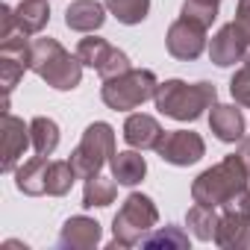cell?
I'll return each instance as SVG.
<instances>
[{
  "label": "cell",
  "instance_id": "1",
  "mask_svg": "<svg viewBox=\"0 0 250 250\" xmlns=\"http://www.w3.org/2000/svg\"><path fill=\"white\" fill-rule=\"evenodd\" d=\"M156 106L162 115L177 118V121H194L203 115L206 106L215 103V85L212 83H183V80H168L156 85Z\"/></svg>",
  "mask_w": 250,
  "mask_h": 250
},
{
  "label": "cell",
  "instance_id": "2",
  "mask_svg": "<svg viewBox=\"0 0 250 250\" xmlns=\"http://www.w3.org/2000/svg\"><path fill=\"white\" fill-rule=\"evenodd\" d=\"M30 68L47 80V85L59 88V91H68V88H77L80 85V59H74L59 42L53 39H36L33 42V62Z\"/></svg>",
  "mask_w": 250,
  "mask_h": 250
},
{
  "label": "cell",
  "instance_id": "3",
  "mask_svg": "<svg viewBox=\"0 0 250 250\" xmlns=\"http://www.w3.org/2000/svg\"><path fill=\"white\" fill-rule=\"evenodd\" d=\"M244 177H247V168L241 165V159L238 156H227L221 165H215V168H209L206 174L197 177V183H194V200L203 203V206L229 203L235 194H241L247 188Z\"/></svg>",
  "mask_w": 250,
  "mask_h": 250
},
{
  "label": "cell",
  "instance_id": "4",
  "mask_svg": "<svg viewBox=\"0 0 250 250\" xmlns=\"http://www.w3.org/2000/svg\"><path fill=\"white\" fill-rule=\"evenodd\" d=\"M156 94V77L150 71H124L103 85V100L112 109H136L139 103L150 100Z\"/></svg>",
  "mask_w": 250,
  "mask_h": 250
},
{
  "label": "cell",
  "instance_id": "5",
  "mask_svg": "<svg viewBox=\"0 0 250 250\" xmlns=\"http://www.w3.org/2000/svg\"><path fill=\"white\" fill-rule=\"evenodd\" d=\"M106 156H115V133H112L109 124H100L97 121V124H91V127L85 130L80 147L71 156V165H74V171L80 177L88 180V177H94L103 168Z\"/></svg>",
  "mask_w": 250,
  "mask_h": 250
},
{
  "label": "cell",
  "instance_id": "6",
  "mask_svg": "<svg viewBox=\"0 0 250 250\" xmlns=\"http://www.w3.org/2000/svg\"><path fill=\"white\" fill-rule=\"evenodd\" d=\"M77 59H80L83 65L97 68L103 80H112V77H118V74H124V71H130L127 53L118 50V47H112V44L103 42V39H83L80 47H77Z\"/></svg>",
  "mask_w": 250,
  "mask_h": 250
},
{
  "label": "cell",
  "instance_id": "7",
  "mask_svg": "<svg viewBox=\"0 0 250 250\" xmlns=\"http://www.w3.org/2000/svg\"><path fill=\"white\" fill-rule=\"evenodd\" d=\"M156 224V209L150 203V197L145 194H130L127 203H124V209L115 215V238L124 241V244H130L136 241V235L147 227Z\"/></svg>",
  "mask_w": 250,
  "mask_h": 250
},
{
  "label": "cell",
  "instance_id": "8",
  "mask_svg": "<svg viewBox=\"0 0 250 250\" xmlns=\"http://www.w3.org/2000/svg\"><path fill=\"white\" fill-rule=\"evenodd\" d=\"M203 44H206V27L186 15L168 30V50L177 59H197L203 53Z\"/></svg>",
  "mask_w": 250,
  "mask_h": 250
},
{
  "label": "cell",
  "instance_id": "9",
  "mask_svg": "<svg viewBox=\"0 0 250 250\" xmlns=\"http://www.w3.org/2000/svg\"><path fill=\"white\" fill-rule=\"evenodd\" d=\"M159 156L171 165H194L200 156H203V139L197 133H165L162 142H159Z\"/></svg>",
  "mask_w": 250,
  "mask_h": 250
},
{
  "label": "cell",
  "instance_id": "10",
  "mask_svg": "<svg viewBox=\"0 0 250 250\" xmlns=\"http://www.w3.org/2000/svg\"><path fill=\"white\" fill-rule=\"evenodd\" d=\"M30 142H33L30 127H24V121H18L15 115L6 112V118H3V171L15 168V162L24 156Z\"/></svg>",
  "mask_w": 250,
  "mask_h": 250
},
{
  "label": "cell",
  "instance_id": "11",
  "mask_svg": "<svg viewBox=\"0 0 250 250\" xmlns=\"http://www.w3.org/2000/svg\"><path fill=\"white\" fill-rule=\"evenodd\" d=\"M162 136H165L162 127H159L150 115H130L127 124H124V139H127L130 147H142V150L159 147Z\"/></svg>",
  "mask_w": 250,
  "mask_h": 250
},
{
  "label": "cell",
  "instance_id": "12",
  "mask_svg": "<svg viewBox=\"0 0 250 250\" xmlns=\"http://www.w3.org/2000/svg\"><path fill=\"white\" fill-rule=\"evenodd\" d=\"M209 53H212V62H215V65H221V68L235 65L238 59H244V42H241V36H238L235 24H227V27L212 39Z\"/></svg>",
  "mask_w": 250,
  "mask_h": 250
},
{
  "label": "cell",
  "instance_id": "13",
  "mask_svg": "<svg viewBox=\"0 0 250 250\" xmlns=\"http://www.w3.org/2000/svg\"><path fill=\"white\" fill-rule=\"evenodd\" d=\"M103 6L97 3V0H77V3L68 6L65 12V24L77 33H91L103 24Z\"/></svg>",
  "mask_w": 250,
  "mask_h": 250
},
{
  "label": "cell",
  "instance_id": "14",
  "mask_svg": "<svg viewBox=\"0 0 250 250\" xmlns=\"http://www.w3.org/2000/svg\"><path fill=\"white\" fill-rule=\"evenodd\" d=\"M209 124L221 142H238L244 136V118L235 106H215L209 115Z\"/></svg>",
  "mask_w": 250,
  "mask_h": 250
},
{
  "label": "cell",
  "instance_id": "15",
  "mask_svg": "<svg viewBox=\"0 0 250 250\" xmlns=\"http://www.w3.org/2000/svg\"><path fill=\"white\" fill-rule=\"evenodd\" d=\"M50 18V9L44 0H21V6L15 9V21L21 27V36H30V33H39Z\"/></svg>",
  "mask_w": 250,
  "mask_h": 250
},
{
  "label": "cell",
  "instance_id": "16",
  "mask_svg": "<svg viewBox=\"0 0 250 250\" xmlns=\"http://www.w3.org/2000/svg\"><path fill=\"white\" fill-rule=\"evenodd\" d=\"M47 156H36L30 159L21 171H18V188L27 194H44L47 191Z\"/></svg>",
  "mask_w": 250,
  "mask_h": 250
},
{
  "label": "cell",
  "instance_id": "17",
  "mask_svg": "<svg viewBox=\"0 0 250 250\" xmlns=\"http://www.w3.org/2000/svg\"><path fill=\"white\" fill-rule=\"evenodd\" d=\"M112 171H115V183L136 186L145 177L147 165H145V156H139V153H115L112 156Z\"/></svg>",
  "mask_w": 250,
  "mask_h": 250
},
{
  "label": "cell",
  "instance_id": "18",
  "mask_svg": "<svg viewBox=\"0 0 250 250\" xmlns=\"http://www.w3.org/2000/svg\"><path fill=\"white\" fill-rule=\"evenodd\" d=\"M30 139H33V147L39 156H50L59 145V127H56V121L50 118H36L30 124Z\"/></svg>",
  "mask_w": 250,
  "mask_h": 250
},
{
  "label": "cell",
  "instance_id": "19",
  "mask_svg": "<svg viewBox=\"0 0 250 250\" xmlns=\"http://www.w3.org/2000/svg\"><path fill=\"white\" fill-rule=\"evenodd\" d=\"M100 238V229H97V221H88V218H74L65 224V232L59 238V244H94Z\"/></svg>",
  "mask_w": 250,
  "mask_h": 250
},
{
  "label": "cell",
  "instance_id": "20",
  "mask_svg": "<svg viewBox=\"0 0 250 250\" xmlns=\"http://www.w3.org/2000/svg\"><path fill=\"white\" fill-rule=\"evenodd\" d=\"M106 6L112 9V15L121 24H139L147 18L150 0H106Z\"/></svg>",
  "mask_w": 250,
  "mask_h": 250
},
{
  "label": "cell",
  "instance_id": "21",
  "mask_svg": "<svg viewBox=\"0 0 250 250\" xmlns=\"http://www.w3.org/2000/svg\"><path fill=\"white\" fill-rule=\"evenodd\" d=\"M115 197V183L112 180H103V177H88L85 180V203L83 206H109Z\"/></svg>",
  "mask_w": 250,
  "mask_h": 250
},
{
  "label": "cell",
  "instance_id": "22",
  "mask_svg": "<svg viewBox=\"0 0 250 250\" xmlns=\"http://www.w3.org/2000/svg\"><path fill=\"white\" fill-rule=\"evenodd\" d=\"M77 171L71 162H50L47 165V194H65L74 183Z\"/></svg>",
  "mask_w": 250,
  "mask_h": 250
},
{
  "label": "cell",
  "instance_id": "23",
  "mask_svg": "<svg viewBox=\"0 0 250 250\" xmlns=\"http://www.w3.org/2000/svg\"><path fill=\"white\" fill-rule=\"evenodd\" d=\"M188 224L194 227L197 238H212V232H215V215H212V206L197 203V206L188 212Z\"/></svg>",
  "mask_w": 250,
  "mask_h": 250
},
{
  "label": "cell",
  "instance_id": "24",
  "mask_svg": "<svg viewBox=\"0 0 250 250\" xmlns=\"http://www.w3.org/2000/svg\"><path fill=\"white\" fill-rule=\"evenodd\" d=\"M232 24L244 42V62H250V0H238V15Z\"/></svg>",
  "mask_w": 250,
  "mask_h": 250
},
{
  "label": "cell",
  "instance_id": "25",
  "mask_svg": "<svg viewBox=\"0 0 250 250\" xmlns=\"http://www.w3.org/2000/svg\"><path fill=\"white\" fill-rule=\"evenodd\" d=\"M229 91H232V97L238 100V103H244V106H250V62H244V68L232 77V83H229Z\"/></svg>",
  "mask_w": 250,
  "mask_h": 250
},
{
  "label": "cell",
  "instance_id": "26",
  "mask_svg": "<svg viewBox=\"0 0 250 250\" xmlns=\"http://www.w3.org/2000/svg\"><path fill=\"white\" fill-rule=\"evenodd\" d=\"M238 159H241V165L247 168V174H250V136L241 142V147H238V153H235Z\"/></svg>",
  "mask_w": 250,
  "mask_h": 250
},
{
  "label": "cell",
  "instance_id": "27",
  "mask_svg": "<svg viewBox=\"0 0 250 250\" xmlns=\"http://www.w3.org/2000/svg\"><path fill=\"white\" fill-rule=\"evenodd\" d=\"M159 241H180V244H186V238H183V235H174V232H168V235H165V232H159V235L147 238L145 244H159Z\"/></svg>",
  "mask_w": 250,
  "mask_h": 250
}]
</instances>
